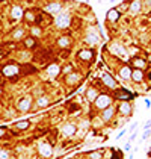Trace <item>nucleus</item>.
Masks as SVG:
<instances>
[{
    "mask_svg": "<svg viewBox=\"0 0 151 159\" xmlns=\"http://www.w3.org/2000/svg\"><path fill=\"white\" fill-rule=\"evenodd\" d=\"M113 115H115V106L111 105V106H107V108L103 109V112H101V120H103V121H109Z\"/></svg>",
    "mask_w": 151,
    "mask_h": 159,
    "instance_id": "1a4fd4ad",
    "label": "nucleus"
},
{
    "mask_svg": "<svg viewBox=\"0 0 151 159\" xmlns=\"http://www.w3.org/2000/svg\"><path fill=\"white\" fill-rule=\"evenodd\" d=\"M97 97H98V91H97L95 88H88V89H86V100L95 102Z\"/></svg>",
    "mask_w": 151,
    "mask_h": 159,
    "instance_id": "a211bd4d",
    "label": "nucleus"
},
{
    "mask_svg": "<svg viewBox=\"0 0 151 159\" xmlns=\"http://www.w3.org/2000/svg\"><path fill=\"white\" fill-rule=\"evenodd\" d=\"M47 73H48V76H51V78H58L59 73H61V67H59L58 64H50V65L47 67Z\"/></svg>",
    "mask_w": 151,
    "mask_h": 159,
    "instance_id": "ddd939ff",
    "label": "nucleus"
},
{
    "mask_svg": "<svg viewBox=\"0 0 151 159\" xmlns=\"http://www.w3.org/2000/svg\"><path fill=\"white\" fill-rule=\"evenodd\" d=\"M119 17H121V12H119L116 8H112V9H109V11H107V21L115 23V21H118V20H119Z\"/></svg>",
    "mask_w": 151,
    "mask_h": 159,
    "instance_id": "f8f14e48",
    "label": "nucleus"
},
{
    "mask_svg": "<svg viewBox=\"0 0 151 159\" xmlns=\"http://www.w3.org/2000/svg\"><path fill=\"white\" fill-rule=\"evenodd\" d=\"M76 130H77V127H76V124H73V123H68V124L64 126V135L65 136H73L76 133Z\"/></svg>",
    "mask_w": 151,
    "mask_h": 159,
    "instance_id": "dca6fc26",
    "label": "nucleus"
},
{
    "mask_svg": "<svg viewBox=\"0 0 151 159\" xmlns=\"http://www.w3.org/2000/svg\"><path fill=\"white\" fill-rule=\"evenodd\" d=\"M30 31H32V35H33V37H39V35H41V29H39V27L32 26V29H30Z\"/></svg>",
    "mask_w": 151,
    "mask_h": 159,
    "instance_id": "72a5a7b5",
    "label": "nucleus"
},
{
    "mask_svg": "<svg viewBox=\"0 0 151 159\" xmlns=\"http://www.w3.org/2000/svg\"><path fill=\"white\" fill-rule=\"evenodd\" d=\"M9 158V153L6 150H0V159H8Z\"/></svg>",
    "mask_w": 151,
    "mask_h": 159,
    "instance_id": "f704fd0d",
    "label": "nucleus"
},
{
    "mask_svg": "<svg viewBox=\"0 0 151 159\" xmlns=\"http://www.w3.org/2000/svg\"><path fill=\"white\" fill-rule=\"evenodd\" d=\"M29 126H30V123H29L27 120H23V121H17V123H15V129H18V130H26Z\"/></svg>",
    "mask_w": 151,
    "mask_h": 159,
    "instance_id": "a878e982",
    "label": "nucleus"
},
{
    "mask_svg": "<svg viewBox=\"0 0 151 159\" xmlns=\"http://www.w3.org/2000/svg\"><path fill=\"white\" fill-rule=\"evenodd\" d=\"M70 15L68 14H58L56 15V18H54V24L58 26V27H68L70 26Z\"/></svg>",
    "mask_w": 151,
    "mask_h": 159,
    "instance_id": "7ed1b4c3",
    "label": "nucleus"
},
{
    "mask_svg": "<svg viewBox=\"0 0 151 159\" xmlns=\"http://www.w3.org/2000/svg\"><path fill=\"white\" fill-rule=\"evenodd\" d=\"M101 82H103V85H106L107 88H112V89L116 88V80L113 79L109 73H101Z\"/></svg>",
    "mask_w": 151,
    "mask_h": 159,
    "instance_id": "423d86ee",
    "label": "nucleus"
},
{
    "mask_svg": "<svg viewBox=\"0 0 151 159\" xmlns=\"http://www.w3.org/2000/svg\"><path fill=\"white\" fill-rule=\"evenodd\" d=\"M128 9H130L133 14H138V12H141V9H142V3H141V0H133V2L130 3Z\"/></svg>",
    "mask_w": 151,
    "mask_h": 159,
    "instance_id": "6ab92c4d",
    "label": "nucleus"
},
{
    "mask_svg": "<svg viewBox=\"0 0 151 159\" xmlns=\"http://www.w3.org/2000/svg\"><path fill=\"white\" fill-rule=\"evenodd\" d=\"M151 127V120H148L147 123H145V129H150Z\"/></svg>",
    "mask_w": 151,
    "mask_h": 159,
    "instance_id": "4c0bfd02",
    "label": "nucleus"
},
{
    "mask_svg": "<svg viewBox=\"0 0 151 159\" xmlns=\"http://www.w3.org/2000/svg\"><path fill=\"white\" fill-rule=\"evenodd\" d=\"M70 44H71V40H70L68 37H61V38L58 40V45H59V47H62V49L70 47Z\"/></svg>",
    "mask_w": 151,
    "mask_h": 159,
    "instance_id": "393cba45",
    "label": "nucleus"
},
{
    "mask_svg": "<svg viewBox=\"0 0 151 159\" xmlns=\"http://www.w3.org/2000/svg\"><path fill=\"white\" fill-rule=\"evenodd\" d=\"M150 62H151V56H150Z\"/></svg>",
    "mask_w": 151,
    "mask_h": 159,
    "instance_id": "79ce46f5",
    "label": "nucleus"
},
{
    "mask_svg": "<svg viewBox=\"0 0 151 159\" xmlns=\"http://www.w3.org/2000/svg\"><path fill=\"white\" fill-rule=\"evenodd\" d=\"M11 15H12L14 20H20V18L23 17V9H21L20 6H12V9H11Z\"/></svg>",
    "mask_w": 151,
    "mask_h": 159,
    "instance_id": "aec40b11",
    "label": "nucleus"
},
{
    "mask_svg": "<svg viewBox=\"0 0 151 159\" xmlns=\"http://www.w3.org/2000/svg\"><path fill=\"white\" fill-rule=\"evenodd\" d=\"M39 153H41V156H45V158L51 156V146L48 143H41L39 144Z\"/></svg>",
    "mask_w": 151,
    "mask_h": 159,
    "instance_id": "9b49d317",
    "label": "nucleus"
},
{
    "mask_svg": "<svg viewBox=\"0 0 151 159\" xmlns=\"http://www.w3.org/2000/svg\"><path fill=\"white\" fill-rule=\"evenodd\" d=\"M132 65L135 67V68H145V65H147V62L142 59V58H133L132 59Z\"/></svg>",
    "mask_w": 151,
    "mask_h": 159,
    "instance_id": "5701e85b",
    "label": "nucleus"
},
{
    "mask_svg": "<svg viewBox=\"0 0 151 159\" xmlns=\"http://www.w3.org/2000/svg\"><path fill=\"white\" fill-rule=\"evenodd\" d=\"M116 9H118L119 12H124V11H127V9H128V3H127V2H122V3L116 8Z\"/></svg>",
    "mask_w": 151,
    "mask_h": 159,
    "instance_id": "c756f323",
    "label": "nucleus"
},
{
    "mask_svg": "<svg viewBox=\"0 0 151 159\" xmlns=\"http://www.w3.org/2000/svg\"><path fill=\"white\" fill-rule=\"evenodd\" d=\"M112 159H121V152H113Z\"/></svg>",
    "mask_w": 151,
    "mask_h": 159,
    "instance_id": "e433bc0d",
    "label": "nucleus"
},
{
    "mask_svg": "<svg viewBox=\"0 0 151 159\" xmlns=\"http://www.w3.org/2000/svg\"><path fill=\"white\" fill-rule=\"evenodd\" d=\"M5 135V129L3 127H0V136H3Z\"/></svg>",
    "mask_w": 151,
    "mask_h": 159,
    "instance_id": "58836bf2",
    "label": "nucleus"
},
{
    "mask_svg": "<svg viewBox=\"0 0 151 159\" xmlns=\"http://www.w3.org/2000/svg\"><path fill=\"white\" fill-rule=\"evenodd\" d=\"M2 58H3V53H2V52H0V59H2Z\"/></svg>",
    "mask_w": 151,
    "mask_h": 159,
    "instance_id": "ea45409f",
    "label": "nucleus"
},
{
    "mask_svg": "<svg viewBox=\"0 0 151 159\" xmlns=\"http://www.w3.org/2000/svg\"><path fill=\"white\" fill-rule=\"evenodd\" d=\"M150 133H151V130H150V129H145V133H144V136H142V139H147V138L150 136Z\"/></svg>",
    "mask_w": 151,
    "mask_h": 159,
    "instance_id": "c9c22d12",
    "label": "nucleus"
},
{
    "mask_svg": "<svg viewBox=\"0 0 151 159\" xmlns=\"http://www.w3.org/2000/svg\"><path fill=\"white\" fill-rule=\"evenodd\" d=\"M82 80V76L79 74V73H74V71H71V73H68L67 76H65V83L67 85H76V83H79Z\"/></svg>",
    "mask_w": 151,
    "mask_h": 159,
    "instance_id": "6e6552de",
    "label": "nucleus"
},
{
    "mask_svg": "<svg viewBox=\"0 0 151 159\" xmlns=\"http://www.w3.org/2000/svg\"><path fill=\"white\" fill-rule=\"evenodd\" d=\"M62 71L65 73V74H68V73H71L73 71V64H67L64 68H62Z\"/></svg>",
    "mask_w": 151,
    "mask_h": 159,
    "instance_id": "473e14b6",
    "label": "nucleus"
},
{
    "mask_svg": "<svg viewBox=\"0 0 151 159\" xmlns=\"http://www.w3.org/2000/svg\"><path fill=\"white\" fill-rule=\"evenodd\" d=\"M150 79H151V73H150Z\"/></svg>",
    "mask_w": 151,
    "mask_h": 159,
    "instance_id": "37998d69",
    "label": "nucleus"
},
{
    "mask_svg": "<svg viewBox=\"0 0 151 159\" xmlns=\"http://www.w3.org/2000/svg\"><path fill=\"white\" fill-rule=\"evenodd\" d=\"M24 18H26L29 23H35V21H37V15H35L33 11H27V12L24 14Z\"/></svg>",
    "mask_w": 151,
    "mask_h": 159,
    "instance_id": "bb28decb",
    "label": "nucleus"
},
{
    "mask_svg": "<svg viewBox=\"0 0 151 159\" xmlns=\"http://www.w3.org/2000/svg\"><path fill=\"white\" fill-rule=\"evenodd\" d=\"M35 71V67H32V65H24L23 68H21V73L23 74H27V73H33Z\"/></svg>",
    "mask_w": 151,
    "mask_h": 159,
    "instance_id": "cd10ccee",
    "label": "nucleus"
},
{
    "mask_svg": "<svg viewBox=\"0 0 151 159\" xmlns=\"http://www.w3.org/2000/svg\"><path fill=\"white\" fill-rule=\"evenodd\" d=\"M77 58H79L80 61H92V58H94V52L89 50V49H82V50H79Z\"/></svg>",
    "mask_w": 151,
    "mask_h": 159,
    "instance_id": "0eeeda50",
    "label": "nucleus"
},
{
    "mask_svg": "<svg viewBox=\"0 0 151 159\" xmlns=\"http://www.w3.org/2000/svg\"><path fill=\"white\" fill-rule=\"evenodd\" d=\"M45 9H47V12H50V14H59V11L62 9V5H61L59 2H51V3H48V5L45 6Z\"/></svg>",
    "mask_w": 151,
    "mask_h": 159,
    "instance_id": "9d476101",
    "label": "nucleus"
},
{
    "mask_svg": "<svg viewBox=\"0 0 151 159\" xmlns=\"http://www.w3.org/2000/svg\"><path fill=\"white\" fill-rule=\"evenodd\" d=\"M85 41H86L88 44H91V45H95V44H98V41H100V38L97 37V34H94V32H89V34L86 35V38H85Z\"/></svg>",
    "mask_w": 151,
    "mask_h": 159,
    "instance_id": "4be33fe9",
    "label": "nucleus"
},
{
    "mask_svg": "<svg viewBox=\"0 0 151 159\" xmlns=\"http://www.w3.org/2000/svg\"><path fill=\"white\" fill-rule=\"evenodd\" d=\"M2 73H3V76H6V78H15V76H18V74L21 73V67L17 65V64H14V62H11V64L3 65Z\"/></svg>",
    "mask_w": 151,
    "mask_h": 159,
    "instance_id": "f257e3e1",
    "label": "nucleus"
},
{
    "mask_svg": "<svg viewBox=\"0 0 151 159\" xmlns=\"http://www.w3.org/2000/svg\"><path fill=\"white\" fill-rule=\"evenodd\" d=\"M23 44L26 49H33L37 45V40H35V37H29V38H24Z\"/></svg>",
    "mask_w": 151,
    "mask_h": 159,
    "instance_id": "b1692460",
    "label": "nucleus"
},
{
    "mask_svg": "<svg viewBox=\"0 0 151 159\" xmlns=\"http://www.w3.org/2000/svg\"><path fill=\"white\" fill-rule=\"evenodd\" d=\"M23 34H24L23 29H15V31H14V38H15V40H20V38L23 37Z\"/></svg>",
    "mask_w": 151,
    "mask_h": 159,
    "instance_id": "7c9ffc66",
    "label": "nucleus"
},
{
    "mask_svg": "<svg viewBox=\"0 0 151 159\" xmlns=\"http://www.w3.org/2000/svg\"><path fill=\"white\" fill-rule=\"evenodd\" d=\"M95 108L97 109H104V108H107V106H111L112 105V97L109 96V94H106V92H103V94H98V97L95 99Z\"/></svg>",
    "mask_w": 151,
    "mask_h": 159,
    "instance_id": "f03ea898",
    "label": "nucleus"
},
{
    "mask_svg": "<svg viewBox=\"0 0 151 159\" xmlns=\"http://www.w3.org/2000/svg\"><path fill=\"white\" fill-rule=\"evenodd\" d=\"M0 94H2V86H0Z\"/></svg>",
    "mask_w": 151,
    "mask_h": 159,
    "instance_id": "a19ab883",
    "label": "nucleus"
},
{
    "mask_svg": "<svg viewBox=\"0 0 151 159\" xmlns=\"http://www.w3.org/2000/svg\"><path fill=\"white\" fill-rule=\"evenodd\" d=\"M37 105L38 106H47V105H48V99H47V97H39Z\"/></svg>",
    "mask_w": 151,
    "mask_h": 159,
    "instance_id": "c85d7f7f",
    "label": "nucleus"
},
{
    "mask_svg": "<svg viewBox=\"0 0 151 159\" xmlns=\"http://www.w3.org/2000/svg\"><path fill=\"white\" fill-rule=\"evenodd\" d=\"M112 52L116 53V55H119V56H122V58L127 56V52L124 50V47L121 44H112Z\"/></svg>",
    "mask_w": 151,
    "mask_h": 159,
    "instance_id": "412c9836",
    "label": "nucleus"
},
{
    "mask_svg": "<svg viewBox=\"0 0 151 159\" xmlns=\"http://www.w3.org/2000/svg\"><path fill=\"white\" fill-rule=\"evenodd\" d=\"M118 111H119L122 115H130V114H132V105H130L128 102H122V103L119 105Z\"/></svg>",
    "mask_w": 151,
    "mask_h": 159,
    "instance_id": "4468645a",
    "label": "nucleus"
},
{
    "mask_svg": "<svg viewBox=\"0 0 151 159\" xmlns=\"http://www.w3.org/2000/svg\"><path fill=\"white\" fill-rule=\"evenodd\" d=\"M133 97H135V94H132V92L127 91V89H118V91L115 92V99L122 100V102H128V100H132Z\"/></svg>",
    "mask_w": 151,
    "mask_h": 159,
    "instance_id": "20e7f679",
    "label": "nucleus"
},
{
    "mask_svg": "<svg viewBox=\"0 0 151 159\" xmlns=\"http://www.w3.org/2000/svg\"><path fill=\"white\" fill-rule=\"evenodd\" d=\"M30 105H32V100L29 97H23L18 103H17V109L20 112H27L30 109Z\"/></svg>",
    "mask_w": 151,
    "mask_h": 159,
    "instance_id": "39448f33",
    "label": "nucleus"
},
{
    "mask_svg": "<svg viewBox=\"0 0 151 159\" xmlns=\"http://www.w3.org/2000/svg\"><path fill=\"white\" fill-rule=\"evenodd\" d=\"M89 156H91V159H101V156H103V152H92Z\"/></svg>",
    "mask_w": 151,
    "mask_h": 159,
    "instance_id": "2f4dec72",
    "label": "nucleus"
},
{
    "mask_svg": "<svg viewBox=\"0 0 151 159\" xmlns=\"http://www.w3.org/2000/svg\"><path fill=\"white\" fill-rule=\"evenodd\" d=\"M132 79L135 82H142L144 80V71L141 68H135L132 70Z\"/></svg>",
    "mask_w": 151,
    "mask_h": 159,
    "instance_id": "f3484780",
    "label": "nucleus"
},
{
    "mask_svg": "<svg viewBox=\"0 0 151 159\" xmlns=\"http://www.w3.org/2000/svg\"><path fill=\"white\" fill-rule=\"evenodd\" d=\"M150 45H151V42H150Z\"/></svg>",
    "mask_w": 151,
    "mask_h": 159,
    "instance_id": "c03bdc74",
    "label": "nucleus"
},
{
    "mask_svg": "<svg viewBox=\"0 0 151 159\" xmlns=\"http://www.w3.org/2000/svg\"><path fill=\"white\" fill-rule=\"evenodd\" d=\"M119 76H121L122 79H125V80L132 79V68H130L128 65L121 67V68H119Z\"/></svg>",
    "mask_w": 151,
    "mask_h": 159,
    "instance_id": "2eb2a0df",
    "label": "nucleus"
}]
</instances>
